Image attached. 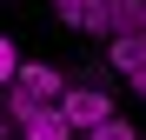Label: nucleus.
<instances>
[{
	"label": "nucleus",
	"instance_id": "10",
	"mask_svg": "<svg viewBox=\"0 0 146 140\" xmlns=\"http://www.w3.org/2000/svg\"><path fill=\"white\" fill-rule=\"evenodd\" d=\"M80 27H86V33H113V27H106V0H93V7H86V20H80Z\"/></svg>",
	"mask_w": 146,
	"mask_h": 140
},
{
	"label": "nucleus",
	"instance_id": "12",
	"mask_svg": "<svg viewBox=\"0 0 146 140\" xmlns=\"http://www.w3.org/2000/svg\"><path fill=\"white\" fill-rule=\"evenodd\" d=\"M0 133H7V113H0Z\"/></svg>",
	"mask_w": 146,
	"mask_h": 140
},
{
	"label": "nucleus",
	"instance_id": "8",
	"mask_svg": "<svg viewBox=\"0 0 146 140\" xmlns=\"http://www.w3.org/2000/svg\"><path fill=\"white\" fill-rule=\"evenodd\" d=\"M13 74H20V54H13L7 33H0V87H13Z\"/></svg>",
	"mask_w": 146,
	"mask_h": 140
},
{
	"label": "nucleus",
	"instance_id": "7",
	"mask_svg": "<svg viewBox=\"0 0 146 140\" xmlns=\"http://www.w3.org/2000/svg\"><path fill=\"white\" fill-rule=\"evenodd\" d=\"M86 140H139V133H133V127H126V120H119V113H113V120H100V127H93Z\"/></svg>",
	"mask_w": 146,
	"mask_h": 140
},
{
	"label": "nucleus",
	"instance_id": "4",
	"mask_svg": "<svg viewBox=\"0 0 146 140\" xmlns=\"http://www.w3.org/2000/svg\"><path fill=\"white\" fill-rule=\"evenodd\" d=\"M20 140H73V127H66V113L60 107H40L27 127H20Z\"/></svg>",
	"mask_w": 146,
	"mask_h": 140
},
{
	"label": "nucleus",
	"instance_id": "9",
	"mask_svg": "<svg viewBox=\"0 0 146 140\" xmlns=\"http://www.w3.org/2000/svg\"><path fill=\"white\" fill-rule=\"evenodd\" d=\"M86 7H93V0H53V13L66 20V27H80V20H86Z\"/></svg>",
	"mask_w": 146,
	"mask_h": 140
},
{
	"label": "nucleus",
	"instance_id": "6",
	"mask_svg": "<svg viewBox=\"0 0 146 140\" xmlns=\"http://www.w3.org/2000/svg\"><path fill=\"white\" fill-rule=\"evenodd\" d=\"M40 107H46V100H33L27 87H7V100H0V113H7V127H27V120H33Z\"/></svg>",
	"mask_w": 146,
	"mask_h": 140
},
{
	"label": "nucleus",
	"instance_id": "2",
	"mask_svg": "<svg viewBox=\"0 0 146 140\" xmlns=\"http://www.w3.org/2000/svg\"><path fill=\"white\" fill-rule=\"evenodd\" d=\"M13 87H27L33 100H46V107H60V93H66V74H60V67H46V60H20Z\"/></svg>",
	"mask_w": 146,
	"mask_h": 140
},
{
	"label": "nucleus",
	"instance_id": "5",
	"mask_svg": "<svg viewBox=\"0 0 146 140\" xmlns=\"http://www.w3.org/2000/svg\"><path fill=\"white\" fill-rule=\"evenodd\" d=\"M106 27H113V40L119 33H139L146 27V0H106Z\"/></svg>",
	"mask_w": 146,
	"mask_h": 140
},
{
	"label": "nucleus",
	"instance_id": "1",
	"mask_svg": "<svg viewBox=\"0 0 146 140\" xmlns=\"http://www.w3.org/2000/svg\"><path fill=\"white\" fill-rule=\"evenodd\" d=\"M60 113H66L73 133H93L100 120H113V100H106L100 87H66V93H60Z\"/></svg>",
	"mask_w": 146,
	"mask_h": 140
},
{
	"label": "nucleus",
	"instance_id": "3",
	"mask_svg": "<svg viewBox=\"0 0 146 140\" xmlns=\"http://www.w3.org/2000/svg\"><path fill=\"white\" fill-rule=\"evenodd\" d=\"M106 67L139 74V67H146V33H119V40H106Z\"/></svg>",
	"mask_w": 146,
	"mask_h": 140
},
{
	"label": "nucleus",
	"instance_id": "11",
	"mask_svg": "<svg viewBox=\"0 0 146 140\" xmlns=\"http://www.w3.org/2000/svg\"><path fill=\"white\" fill-rule=\"evenodd\" d=\"M126 80H133V93H139V100H146V67H139V74H126Z\"/></svg>",
	"mask_w": 146,
	"mask_h": 140
}]
</instances>
